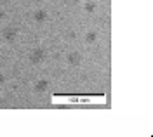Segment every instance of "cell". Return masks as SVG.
Here are the masks:
<instances>
[{
    "instance_id": "obj_1",
    "label": "cell",
    "mask_w": 153,
    "mask_h": 137,
    "mask_svg": "<svg viewBox=\"0 0 153 137\" xmlns=\"http://www.w3.org/2000/svg\"><path fill=\"white\" fill-rule=\"evenodd\" d=\"M45 57H47V50L44 47H35L33 50H30L28 54V61L31 64H42L45 61Z\"/></svg>"
},
{
    "instance_id": "obj_2",
    "label": "cell",
    "mask_w": 153,
    "mask_h": 137,
    "mask_svg": "<svg viewBox=\"0 0 153 137\" xmlns=\"http://www.w3.org/2000/svg\"><path fill=\"white\" fill-rule=\"evenodd\" d=\"M18 35H19V28L18 26H14V24H9V26H5V28L2 29V38L5 40L7 43L16 42Z\"/></svg>"
},
{
    "instance_id": "obj_3",
    "label": "cell",
    "mask_w": 153,
    "mask_h": 137,
    "mask_svg": "<svg viewBox=\"0 0 153 137\" xmlns=\"http://www.w3.org/2000/svg\"><path fill=\"white\" fill-rule=\"evenodd\" d=\"M49 85H51V83H49V80H37V82H35V85H33V90H35V92H37V94H44V92H47L49 90Z\"/></svg>"
},
{
    "instance_id": "obj_4",
    "label": "cell",
    "mask_w": 153,
    "mask_h": 137,
    "mask_svg": "<svg viewBox=\"0 0 153 137\" xmlns=\"http://www.w3.org/2000/svg\"><path fill=\"white\" fill-rule=\"evenodd\" d=\"M66 63L70 66H80V63H82V56H80V52H70L66 56Z\"/></svg>"
},
{
    "instance_id": "obj_5",
    "label": "cell",
    "mask_w": 153,
    "mask_h": 137,
    "mask_svg": "<svg viewBox=\"0 0 153 137\" xmlns=\"http://www.w3.org/2000/svg\"><path fill=\"white\" fill-rule=\"evenodd\" d=\"M49 18V14H47V10L45 9H38L33 12V21L35 23H38V24H42V23H45Z\"/></svg>"
},
{
    "instance_id": "obj_6",
    "label": "cell",
    "mask_w": 153,
    "mask_h": 137,
    "mask_svg": "<svg viewBox=\"0 0 153 137\" xmlns=\"http://www.w3.org/2000/svg\"><path fill=\"white\" fill-rule=\"evenodd\" d=\"M96 2L94 0H85V4H84V10H85V14H94L96 12Z\"/></svg>"
},
{
    "instance_id": "obj_7",
    "label": "cell",
    "mask_w": 153,
    "mask_h": 137,
    "mask_svg": "<svg viewBox=\"0 0 153 137\" xmlns=\"http://www.w3.org/2000/svg\"><path fill=\"white\" fill-rule=\"evenodd\" d=\"M85 42L89 43V45H92V43L97 42V33H96L94 29H91V31H87L85 33Z\"/></svg>"
},
{
    "instance_id": "obj_8",
    "label": "cell",
    "mask_w": 153,
    "mask_h": 137,
    "mask_svg": "<svg viewBox=\"0 0 153 137\" xmlns=\"http://www.w3.org/2000/svg\"><path fill=\"white\" fill-rule=\"evenodd\" d=\"M4 83H5V75H4V73H0V87H2Z\"/></svg>"
},
{
    "instance_id": "obj_9",
    "label": "cell",
    "mask_w": 153,
    "mask_h": 137,
    "mask_svg": "<svg viewBox=\"0 0 153 137\" xmlns=\"http://www.w3.org/2000/svg\"><path fill=\"white\" fill-rule=\"evenodd\" d=\"M4 18H5V10L0 9V19H4Z\"/></svg>"
}]
</instances>
